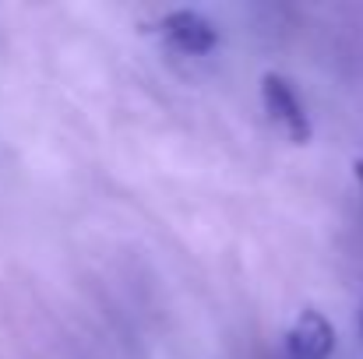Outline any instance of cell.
Returning <instances> with one entry per match:
<instances>
[{"mask_svg":"<svg viewBox=\"0 0 363 359\" xmlns=\"http://www.w3.org/2000/svg\"><path fill=\"white\" fill-rule=\"evenodd\" d=\"M261 103H264V113L272 117V123H279L282 134L293 144H307L314 137L311 117H307V110H303V103H300V96H296V89H293L289 78L268 71L261 78Z\"/></svg>","mask_w":363,"mask_h":359,"instance_id":"obj_1","label":"cell"},{"mask_svg":"<svg viewBox=\"0 0 363 359\" xmlns=\"http://www.w3.org/2000/svg\"><path fill=\"white\" fill-rule=\"evenodd\" d=\"M159 32L166 35V42L180 53H191V57H201V53H212L219 46V28L201 14V11H191V7H180V11H169L162 21H159Z\"/></svg>","mask_w":363,"mask_h":359,"instance_id":"obj_2","label":"cell"},{"mask_svg":"<svg viewBox=\"0 0 363 359\" xmlns=\"http://www.w3.org/2000/svg\"><path fill=\"white\" fill-rule=\"evenodd\" d=\"M335 349V328L321 310H303L289 335H286V353L289 359H328Z\"/></svg>","mask_w":363,"mask_h":359,"instance_id":"obj_3","label":"cell"},{"mask_svg":"<svg viewBox=\"0 0 363 359\" xmlns=\"http://www.w3.org/2000/svg\"><path fill=\"white\" fill-rule=\"evenodd\" d=\"M353 173H357V183L363 187V159H357V162H353Z\"/></svg>","mask_w":363,"mask_h":359,"instance_id":"obj_4","label":"cell"},{"mask_svg":"<svg viewBox=\"0 0 363 359\" xmlns=\"http://www.w3.org/2000/svg\"><path fill=\"white\" fill-rule=\"evenodd\" d=\"M360 328H363V307H360Z\"/></svg>","mask_w":363,"mask_h":359,"instance_id":"obj_5","label":"cell"}]
</instances>
